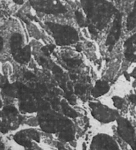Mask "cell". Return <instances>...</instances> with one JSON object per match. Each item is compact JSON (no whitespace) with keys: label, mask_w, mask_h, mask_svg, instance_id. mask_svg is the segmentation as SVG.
Wrapping results in <instances>:
<instances>
[{"label":"cell","mask_w":136,"mask_h":150,"mask_svg":"<svg viewBox=\"0 0 136 150\" xmlns=\"http://www.w3.org/2000/svg\"><path fill=\"white\" fill-rule=\"evenodd\" d=\"M120 34V16H119L116 21L115 23L112 27V29L107 38V44H114V42L117 41V39L119 38Z\"/></svg>","instance_id":"obj_1"},{"label":"cell","mask_w":136,"mask_h":150,"mask_svg":"<svg viewBox=\"0 0 136 150\" xmlns=\"http://www.w3.org/2000/svg\"><path fill=\"white\" fill-rule=\"evenodd\" d=\"M109 90V85L107 82L103 81H98L96 83L95 88L92 90V95L94 96H100L102 95H105V93H107Z\"/></svg>","instance_id":"obj_2"},{"label":"cell","mask_w":136,"mask_h":150,"mask_svg":"<svg viewBox=\"0 0 136 150\" xmlns=\"http://www.w3.org/2000/svg\"><path fill=\"white\" fill-rule=\"evenodd\" d=\"M127 28L129 30L134 28L136 27V8L134 7L133 11L130 13V15L127 18Z\"/></svg>","instance_id":"obj_3"},{"label":"cell","mask_w":136,"mask_h":150,"mask_svg":"<svg viewBox=\"0 0 136 150\" xmlns=\"http://www.w3.org/2000/svg\"><path fill=\"white\" fill-rule=\"evenodd\" d=\"M62 110H63V112L70 117H77V112L74 111L70 107L68 106L65 103H62Z\"/></svg>","instance_id":"obj_4"},{"label":"cell","mask_w":136,"mask_h":150,"mask_svg":"<svg viewBox=\"0 0 136 150\" xmlns=\"http://www.w3.org/2000/svg\"><path fill=\"white\" fill-rule=\"evenodd\" d=\"M75 92H76L77 95L84 94V93H85V87H84V86H82V85H77V86L75 87Z\"/></svg>","instance_id":"obj_5"},{"label":"cell","mask_w":136,"mask_h":150,"mask_svg":"<svg viewBox=\"0 0 136 150\" xmlns=\"http://www.w3.org/2000/svg\"><path fill=\"white\" fill-rule=\"evenodd\" d=\"M113 103H114L115 107H117V108L119 109V108H121V107L123 106L124 102H123V100L120 99L119 97H114V98H113Z\"/></svg>","instance_id":"obj_6"},{"label":"cell","mask_w":136,"mask_h":150,"mask_svg":"<svg viewBox=\"0 0 136 150\" xmlns=\"http://www.w3.org/2000/svg\"><path fill=\"white\" fill-rule=\"evenodd\" d=\"M75 14H76V18H77V22H78L79 24H82V22H84V18H83L82 13L77 11V12L75 13Z\"/></svg>","instance_id":"obj_7"},{"label":"cell","mask_w":136,"mask_h":150,"mask_svg":"<svg viewBox=\"0 0 136 150\" xmlns=\"http://www.w3.org/2000/svg\"><path fill=\"white\" fill-rule=\"evenodd\" d=\"M129 100H130L133 103L136 104V96H134V95L130 96H129Z\"/></svg>","instance_id":"obj_8"},{"label":"cell","mask_w":136,"mask_h":150,"mask_svg":"<svg viewBox=\"0 0 136 150\" xmlns=\"http://www.w3.org/2000/svg\"><path fill=\"white\" fill-rule=\"evenodd\" d=\"M13 1H14L15 3L19 4V5H22V4H23V0H13Z\"/></svg>","instance_id":"obj_9"},{"label":"cell","mask_w":136,"mask_h":150,"mask_svg":"<svg viewBox=\"0 0 136 150\" xmlns=\"http://www.w3.org/2000/svg\"><path fill=\"white\" fill-rule=\"evenodd\" d=\"M132 76H133V78H135V79H136V69L132 72Z\"/></svg>","instance_id":"obj_10"},{"label":"cell","mask_w":136,"mask_h":150,"mask_svg":"<svg viewBox=\"0 0 136 150\" xmlns=\"http://www.w3.org/2000/svg\"><path fill=\"white\" fill-rule=\"evenodd\" d=\"M59 150H66V149L64 148V146H63L59 145Z\"/></svg>","instance_id":"obj_11"},{"label":"cell","mask_w":136,"mask_h":150,"mask_svg":"<svg viewBox=\"0 0 136 150\" xmlns=\"http://www.w3.org/2000/svg\"><path fill=\"white\" fill-rule=\"evenodd\" d=\"M0 45H1V50H3V45H4V42H3V38H1V44H0Z\"/></svg>","instance_id":"obj_12"},{"label":"cell","mask_w":136,"mask_h":150,"mask_svg":"<svg viewBox=\"0 0 136 150\" xmlns=\"http://www.w3.org/2000/svg\"><path fill=\"white\" fill-rule=\"evenodd\" d=\"M135 150H136V144H135Z\"/></svg>","instance_id":"obj_13"}]
</instances>
